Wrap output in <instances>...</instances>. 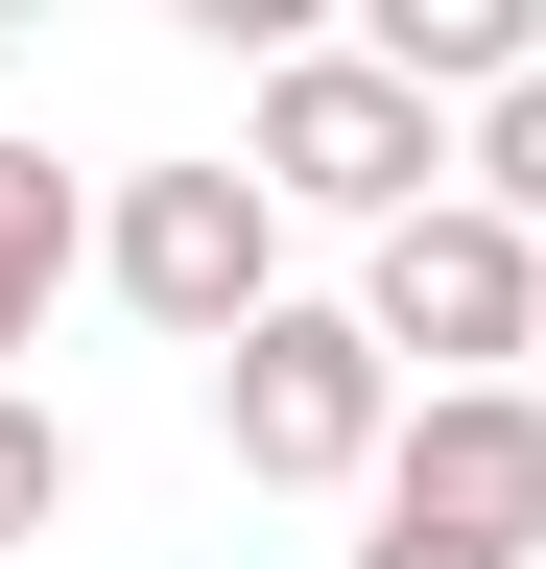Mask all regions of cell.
<instances>
[{
	"mask_svg": "<svg viewBox=\"0 0 546 569\" xmlns=\"http://www.w3.org/2000/svg\"><path fill=\"white\" fill-rule=\"evenodd\" d=\"M380 427H404V332L380 309H286V284H261V309L215 332V451L261 498H357Z\"/></svg>",
	"mask_w": 546,
	"mask_h": 569,
	"instance_id": "obj_1",
	"label": "cell"
},
{
	"mask_svg": "<svg viewBox=\"0 0 546 569\" xmlns=\"http://www.w3.org/2000/svg\"><path fill=\"white\" fill-rule=\"evenodd\" d=\"M357 498H380L357 569H546V380H428Z\"/></svg>",
	"mask_w": 546,
	"mask_h": 569,
	"instance_id": "obj_2",
	"label": "cell"
},
{
	"mask_svg": "<svg viewBox=\"0 0 546 569\" xmlns=\"http://www.w3.org/2000/svg\"><path fill=\"white\" fill-rule=\"evenodd\" d=\"M238 167L286 190V213H357V238H380L404 190H451V96H428L404 48L309 24V48H261V142H238Z\"/></svg>",
	"mask_w": 546,
	"mask_h": 569,
	"instance_id": "obj_3",
	"label": "cell"
},
{
	"mask_svg": "<svg viewBox=\"0 0 546 569\" xmlns=\"http://www.w3.org/2000/svg\"><path fill=\"white\" fill-rule=\"evenodd\" d=\"M96 284H119L143 332L215 356L261 284H286V190H261V167H119V190H96Z\"/></svg>",
	"mask_w": 546,
	"mask_h": 569,
	"instance_id": "obj_4",
	"label": "cell"
},
{
	"mask_svg": "<svg viewBox=\"0 0 546 569\" xmlns=\"http://www.w3.org/2000/svg\"><path fill=\"white\" fill-rule=\"evenodd\" d=\"M357 309H380L404 356H451V380H499V356H546V213H499L475 167H451V190H404Z\"/></svg>",
	"mask_w": 546,
	"mask_h": 569,
	"instance_id": "obj_5",
	"label": "cell"
},
{
	"mask_svg": "<svg viewBox=\"0 0 546 569\" xmlns=\"http://www.w3.org/2000/svg\"><path fill=\"white\" fill-rule=\"evenodd\" d=\"M72 261H96V190L48 167V142H0V356L48 332V284H72Z\"/></svg>",
	"mask_w": 546,
	"mask_h": 569,
	"instance_id": "obj_6",
	"label": "cell"
},
{
	"mask_svg": "<svg viewBox=\"0 0 546 569\" xmlns=\"http://www.w3.org/2000/svg\"><path fill=\"white\" fill-rule=\"evenodd\" d=\"M357 48H404L428 96H499V71L546 48V0H357Z\"/></svg>",
	"mask_w": 546,
	"mask_h": 569,
	"instance_id": "obj_7",
	"label": "cell"
},
{
	"mask_svg": "<svg viewBox=\"0 0 546 569\" xmlns=\"http://www.w3.org/2000/svg\"><path fill=\"white\" fill-rule=\"evenodd\" d=\"M475 190H499V213H546V48L475 96Z\"/></svg>",
	"mask_w": 546,
	"mask_h": 569,
	"instance_id": "obj_8",
	"label": "cell"
},
{
	"mask_svg": "<svg viewBox=\"0 0 546 569\" xmlns=\"http://www.w3.org/2000/svg\"><path fill=\"white\" fill-rule=\"evenodd\" d=\"M24 522H72V427H48L24 380H0V546H24Z\"/></svg>",
	"mask_w": 546,
	"mask_h": 569,
	"instance_id": "obj_9",
	"label": "cell"
},
{
	"mask_svg": "<svg viewBox=\"0 0 546 569\" xmlns=\"http://www.w3.org/2000/svg\"><path fill=\"white\" fill-rule=\"evenodd\" d=\"M167 24H190V48H238V71H261V48H309V24H332V0H167Z\"/></svg>",
	"mask_w": 546,
	"mask_h": 569,
	"instance_id": "obj_10",
	"label": "cell"
}]
</instances>
